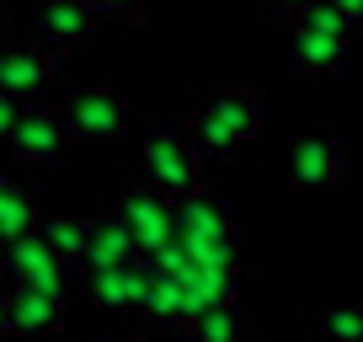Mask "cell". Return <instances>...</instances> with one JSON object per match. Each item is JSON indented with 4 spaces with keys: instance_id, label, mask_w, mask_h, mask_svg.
I'll return each instance as SVG.
<instances>
[{
    "instance_id": "e0dca14e",
    "label": "cell",
    "mask_w": 363,
    "mask_h": 342,
    "mask_svg": "<svg viewBox=\"0 0 363 342\" xmlns=\"http://www.w3.org/2000/svg\"><path fill=\"white\" fill-rule=\"evenodd\" d=\"M315 331H320V342H363V305H352V299L326 305L315 316Z\"/></svg>"
},
{
    "instance_id": "5bb4252c",
    "label": "cell",
    "mask_w": 363,
    "mask_h": 342,
    "mask_svg": "<svg viewBox=\"0 0 363 342\" xmlns=\"http://www.w3.org/2000/svg\"><path fill=\"white\" fill-rule=\"evenodd\" d=\"M134 257H139V246H134V236H128L123 214L91 219V246H86V257H80V267L102 273V267H123V263H134Z\"/></svg>"
},
{
    "instance_id": "f1b7e54d",
    "label": "cell",
    "mask_w": 363,
    "mask_h": 342,
    "mask_svg": "<svg viewBox=\"0 0 363 342\" xmlns=\"http://www.w3.org/2000/svg\"><path fill=\"white\" fill-rule=\"evenodd\" d=\"M246 342H251V337H246Z\"/></svg>"
},
{
    "instance_id": "ba28073f",
    "label": "cell",
    "mask_w": 363,
    "mask_h": 342,
    "mask_svg": "<svg viewBox=\"0 0 363 342\" xmlns=\"http://www.w3.org/2000/svg\"><path fill=\"white\" fill-rule=\"evenodd\" d=\"M69 273H75V263H65L38 230L22 236L16 246H6V278H11V289H48V294H65Z\"/></svg>"
},
{
    "instance_id": "277c9868",
    "label": "cell",
    "mask_w": 363,
    "mask_h": 342,
    "mask_svg": "<svg viewBox=\"0 0 363 342\" xmlns=\"http://www.w3.org/2000/svg\"><path fill=\"white\" fill-rule=\"evenodd\" d=\"M65 118H69V134L75 139H91V145H107V139H123L134 128V96L113 80L102 86H80L75 96L65 102Z\"/></svg>"
},
{
    "instance_id": "9c48e42d",
    "label": "cell",
    "mask_w": 363,
    "mask_h": 342,
    "mask_svg": "<svg viewBox=\"0 0 363 342\" xmlns=\"http://www.w3.org/2000/svg\"><path fill=\"white\" fill-rule=\"evenodd\" d=\"M33 33H38V43H48L54 54H69V48L91 43V38L102 33V11H96L91 0H38Z\"/></svg>"
},
{
    "instance_id": "7402d4cb",
    "label": "cell",
    "mask_w": 363,
    "mask_h": 342,
    "mask_svg": "<svg viewBox=\"0 0 363 342\" xmlns=\"http://www.w3.org/2000/svg\"><path fill=\"white\" fill-rule=\"evenodd\" d=\"M331 6H337V11L347 16V27H352V33H363V0H331Z\"/></svg>"
},
{
    "instance_id": "ffe728a7",
    "label": "cell",
    "mask_w": 363,
    "mask_h": 342,
    "mask_svg": "<svg viewBox=\"0 0 363 342\" xmlns=\"http://www.w3.org/2000/svg\"><path fill=\"white\" fill-rule=\"evenodd\" d=\"M22 113H27V107L16 102L11 92H0V139H11V134H16V123H22Z\"/></svg>"
},
{
    "instance_id": "44dd1931",
    "label": "cell",
    "mask_w": 363,
    "mask_h": 342,
    "mask_svg": "<svg viewBox=\"0 0 363 342\" xmlns=\"http://www.w3.org/2000/svg\"><path fill=\"white\" fill-rule=\"evenodd\" d=\"M262 6H267V11H272V16H284V22H289V27H294V22H299V16H305V11H310V6H315V0H262Z\"/></svg>"
},
{
    "instance_id": "30bf717a",
    "label": "cell",
    "mask_w": 363,
    "mask_h": 342,
    "mask_svg": "<svg viewBox=\"0 0 363 342\" xmlns=\"http://www.w3.org/2000/svg\"><path fill=\"white\" fill-rule=\"evenodd\" d=\"M59 65L65 59L48 43H6V59H0V92H11L22 107H33L38 96L59 80Z\"/></svg>"
},
{
    "instance_id": "5b68a950",
    "label": "cell",
    "mask_w": 363,
    "mask_h": 342,
    "mask_svg": "<svg viewBox=\"0 0 363 342\" xmlns=\"http://www.w3.org/2000/svg\"><path fill=\"white\" fill-rule=\"evenodd\" d=\"M342 166H347V155H342V139L331 128L299 134L284 155V177L294 193H331V187H342Z\"/></svg>"
},
{
    "instance_id": "8fae6325",
    "label": "cell",
    "mask_w": 363,
    "mask_h": 342,
    "mask_svg": "<svg viewBox=\"0 0 363 342\" xmlns=\"http://www.w3.org/2000/svg\"><path fill=\"white\" fill-rule=\"evenodd\" d=\"M150 289H155V263H123V267H102L91 273V299L102 310H145Z\"/></svg>"
},
{
    "instance_id": "9a60e30c",
    "label": "cell",
    "mask_w": 363,
    "mask_h": 342,
    "mask_svg": "<svg viewBox=\"0 0 363 342\" xmlns=\"http://www.w3.org/2000/svg\"><path fill=\"white\" fill-rule=\"evenodd\" d=\"M38 230V204L33 193H27L22 182H11V177H0V251L16 246L22 236H33Z\"/></svg>"
},
{
    "instance_id": "ac0fdd59",
    "label": "cell",
    "mask_w": 363,
    "mask_h": 342,
    "mask_svg": "<svg viewBox=\"0 0 363 342\" xmlns=\"http://www.w3.org/2000/svg\"><path fill=\"white\" fill-rule=\"evenodd\" d=\"M187 342H246V326H240V310L235 305H219L208 316H198L187 326Z\"/></svg>"
},
{
    "instance_id": "52a82bcc",
    "label": "cell",
    "mask_w": 363,
    "mask_h": 342,
    "mask_svg": "<svg viewBox=\"0 0 363 342\" xmlns=\"http://www.w3.org/2000/svg\"><path fill=\"white\" fill-rule=\"evenodd\" d=\"M118 214H123L139 257H155V251H166L177 241V198H166L160 187H134Z\"/></svg>"
},
{
    "instance_id": "d4e9b609",
    "label": "cell",
    "mask_w": 363,
    "mask_h": 342,
    "mask_svg": "<svg viewBox=\"0 0 363 342\" xmlns=\"http://www.w3.org/2000/svg\"><path fill=\"white\" fill-rule=\"evenodd\" d=\"M0 43H6V16H0Z\"/></svg>"
},
{
    "instance_id": "4316f807",
    "label": "cell",
    "mask_w": 363,
    "mask_h": 342,
    "mask_svg": "<svg viewBox=\"0 0 363 342\" xmlns=\"http://www.w3.org/2000/svg\"><path fill=\"white\" fill-rule=\"evenodd\" d=\"M0 16H6V0H0Z\"/></svg>"
},
{
    "instance_id": "603a6c76",
    "label": "cell",
    "mask_w": 363,
    "mask_h": 342,
    "mask_svg": "<svg viewBox=\"0 0 363 342\" xmlns=\"http://www.w3.org/2000/svg\"><path fill=\"white\" fill-rule=\"evenodd\" d=\"M11 337V289H0V342Z\"/></svg>"
},
{
    "instance_id": "cb8c5ba5",
    "label": "cell",
    "mask_w": 363,
    "mask_h": 342,
    "mask_svg": "<svg viewBox=\"0 0 363 342\" xmlns=\"http://www.w3.org/2000/svg\"><path fill=\"white\" fill-rule=\"evenodd\" d=\"M96 342H134V337H96Z\"/></svg>"
},
{
    "instance_id": "7c38bea8",
    "label": "cell",
    "mask_w": 363,
    "mask_h": 342,
    "mask_svg": "<svg viewBox=\"0 0 363 342\" xmlns=\"http://www.w3.org/2000/svg\"><path fill=\"white\" fill-rule=\"evenodd\" d=\"M289 59H294L299 75H342L347 70V38H331V33H315V27L294 22Z\"/></svg>"
},
{
    "instance_id": "4fadbf2b",
    "label": "cell",
    "mask_w": 363,
    "mask_h": 342,
    "mask_svg": "<svg viewBox=\"0 0 363 342\" xmlns=\"http://www.w3.org/2000/svg\"><path fill=\"white\" fill-rule=\"evenodd\" d=\"M65 326V294L48 289H11V331L22 337H48Z\"/></svg>"
},
{
    "instance_id": "6da1fadb",
    "label": "cell",
    "mask_w": 363,
    "mask_h": 342,
    "mask_svg": "<svg viewBox=\"0 0 363 342\" xmlns=\"http://www.w3.org/2000/svg\"><path fill=\"white\" fill-rule=\"evenodd\" d=\"M182 123L203 155H235L262 134V96L251 86H214L208 96H198V107Z\"/></svg>"
},
{
    "instance_id": "3957f363",
    "label": "cell",
    "mask_w": 363,
    "mask_h": 342,
    "mask_svg": "<svg viewBox=\"0 0 363 342\" xmlns=\"http://www.w3.org/2000/svg\"><path fill=\"white\" fill-rule=\"evenodd\" d=\"M177 241L187 246L193 263L208 267H235V214L219 193L177 198Z\"/></svg>"
},
{
    "instance_id": "d6986e66",
    "label": "cell",
    "mask_w": 363,
    "mask_h": 342,
    "mask_svg": "<svg viewBox=\"0 0 363 342\" xmlns=\"http://www.w3.org/2000/svg\"><path fill=\"white\" fill-rule=\"evenodd\" d=\"M96 11H102V22H123V27H139L150 16V6L155 0H91Z\"/></svg>"
},
{
    "instance_id": "8992f818",
    "label": "cell",
    "mask_w": 363,
    "mask_h": 342,
    "mask_svg": "<svg viewBox=\"0 0 363 342\" xmlns=\"http://www.w3.org/2000/svg\"><path fill=\"white\" fill-rule=\"evenodd\" d=\"M69 118H65V107H43V102H33L22 113V123H16V134L6 139L11 145V155L22 160V166H59L65 160V150H69Z\"/></svg>"
},
{
    "instance_id": "484cf974",
    "label": "cell",
    "mask_w": 363,
    "mask_h": 342,
    "mask_svg": "<svg viewBox=\"0 0 363 342\" xmlns=\"http://www.w3.org/2000/svg\"><path fill=\"white\" fill-rule=\"evenodd\" d=\"M0 278H6V251H0Z\"/></svg>"
},
{
    "instance_id": "83f0119b",
    "label": "cell",
    "mask_w": 363,
    "mask_h": 342,
    "mask_svg": "<svg viewBox=\"0 0 363 342\" xmlns=\"http://www.w3.org/2000/svg\"><path fill=\"white\" fill-rule=\"evenodd\" d=\"M0 59H6V43H0Z\"/></svg>"
},
{
    "instance_id": "7a4b0ae2",
    "label": "cell",
    "mask_w": 363,
    "mask_h": 342,
    "mask_svg": "<svg viewBox=\"0 0 363 342\" xmlns=\"http://www.w3.org/2000/svg\"><path fill=\"white\" fill-rule=\"evenodd\" d=\"M139 160H145L150 187H160L166 198H193L203 193V150L187 134V123L177 118H155L145 128V145H139Z\"/></svg>"
},
{
    "instance_id": "2e32d148",
    "label": "cell",
    "mask_w": 363,
    "mask_h": 342,
    "mask_svg": "<svg viewBox=\"0 0 363 342\" xmlns=\"http://www.w3.org/2000/svg\"><path fill=\"white\" fill-rule=\"evenodd\" d=\"M38 236H43L65 263L80 267V257H86V246H91V219H80V214H48L43 225H38Z\"/></svg>"
}]
</instances>
